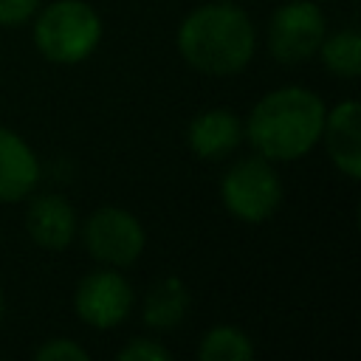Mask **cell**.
<instances>
[{"label":"cell","mask_w":361,"mask_h":361,"mask_svg":"<svg viewBox=\"0 0 361 361\" xmlns=\"http://www.w3.org/2000/svg\"><path fill=\"white\" fill-rule=\"evenodd\" d=\"M324 113V102L313 90L285 85L254 104L243 135H248L254 152L268 161H296L322 138Z\"/></svg>","instance_id":"obj_1"},{"label":"cell","mask_w":361,"mask_h":361,"mask_svg":"<svg viewBox=\"0 0 361 361\" xmlns=\"http://www.w3.org/2000/svg\"><path fill=\"white\" fill-rule=\"evenodd\" d=\"M257 48L251 17L231 3H206L189 11L178 28L180 56L206 76L240 73Z\"/></svg>","instance_id":"obj_2"},{"label":"cell","mask_w":361,"mask_h":361,"mask_svg":"<svg viewBox=\"0 0 361 361\" xmlns=\"http://www.w3.org/2000/svg\"><path fill=\"white\" fill-rule=\"evenodd\" d=\"M102 39V20L85 0H54L34 20L37 51L59 65L87 59Z\"/></svg>","instance_id":"obj_3"},{"label":"cell","mask_w":361,"mask_h":361,"mask_svg":"<svg viewBox=\"0 0 361 361\" xmlns=\"http://www.w3.org/2000/svg\"><path fill=\"white\" fill-rule=\"evenodd\" d=\"M223 206L245 223L268 220L282 203V180L274 161L262 155H248L234 161L220 180Z\"/></svg>","instance_id":"obj_4"},{"label":"cell","mask_w":361,"mask_h":361,"mask_svg":"<svg viewBox=\"0 0 361 361\" xmlns=\"http://www.w3.org/2000/svg\"><path fill=\"white\" fill-rule=\"evenodd\" d=\"M82 240L93 259L110 268H127L141 257L147 234L133 212L102 206L82 223Z\"/></svg>","instance_id":"obj_5"},{"label":"cell","mask_w":361,"mask_h":361,"mask_svg":"<svg viewBox=\"0 0 361 361\" xmlns=\"http://www.w3.org/2000/svg\"><path fill=\"white\" fill-rule=\"evenodd\" d=\"M327 34L324 11L313 0H290L279 6L268 23V51L282 65L310 59Z\"/></svg>","instance_id":"obj_6"},{"label":"cell","mask_w":361,"mask_h":361,"mask_svg":"<svg viewBox=\"0 0 361 361\" xmlns=\"http://www.w3.org/2000/svg\"><path fill=\"white\" fill-rule=\"evenodd\" d=\"M73 305L85 324L110 330V327H118L130 316L133 288L118 271L99 268V271H90L87 276H82V282L76 285Z\"/></svg>","instance_id":"obj_7"},{"label":"cell","mask_w":361,"mask_h":361,"mask_svg":"<svg viewBox=\"0 0 361 361\" xmlns=\"http://www.w3.org/2000/svg\"><path fill=\"white\" fill-rule=\"evenodd\" d=\"M322 138L330 161L355 180L361 175V107L355 99H347L324 113Z\"/></svg>","instance_id":"obj_8"},{"label":"cell","mask_w":361,"mask_h":361,"mask_svg":"<svg viewBox=\"0 0 361 361\" xmlns=\"http://www.w3.org/2000/svg\"><path fill=\"white\" fill-rule=\"evenodd\" d=\"M25 228L31 234V240L45 248V251H62L71 245V240L76 237V212L73 206L54 192H45L39 197L31 200L28 212H25Z\"/></svg>","instance_id":"obj_9"},{"label":"cell","mask_w":361,"mask_h":361,"mask_svg":"<svg viewBox=\"0 0 361 361\" xmlns=\"http://www.w3.org/2000/svg\"><path fill=\"white\" fill-rule=\"evenodd\" d=\"M39 161L34 149L8 127H0V203H17L34 192Z\"/></svg>","instance_id":"obj_10"},{"label":"cell","mask_w":361,"mask_h":361,"mask_svg":"<svg viewBox=\"0 0 361 361\" xmlns=\"http://www.w3.org/2000/svg\"><path fill=\"white\" fill-rule=\"evenodd\" d=\"M186 141H189V149L197 158L220 161L228 152H234L237 144L243 141V121L228 107L203 110V113H197L192 118L189 133H186Z\"/></svg>","instance_id":"obj_11"},{"label":"cell","mask_w":361,"mask_h":361,"mask_svg":"<svg viewBox=\"0 0 361 361\" xmlns=\"http://www.w3.org/2000/svg\"><path fill=\"white\" fill-rule=\"evenodd\" d=\"M189 310V288L178 276L158 279L144 299V322L155 330H169L183 322Z\"/></svg>","instance_id":"obj_12"},{"label":"cell","mask_w":361,"mask_h":361,"mask_svg":"<svg viewBox=\"0 0 361 361\" xmlns=\"http://www.w3.org/2000/svg\"><path fill=\"white\" fill-rule=\"evenodd\" d=\"M324 68L338 79H355L361 73V37L353 28H341L336 34H324L319 45Z\"/></svg>","instance_id":"obj_13"},{"label":"cell","mask_w":361,"mask_h":361,"mask_svg":"<svg viewBox=\"0 0 361 361\" xmlns=\"http://www.w3.org/2000/svg\"><path fill=\"white\" fill-rule=\"evenodd\" d=\"M197 358L200 361H248L254 358V344L248 333H243L240 327L217 324L203 336L197 347Z\"/></svg>","instance_id":"obj_14"},{"label":"cell","mask_w":361,"mask_h":361,"mask_svg":"<svg viewBox=\"0 0 361 361\" xmlns=\"http://www.w3.org/2000/svg\"><path fill=\"white\" fill-rule=\"evenodd\" d=\"M34 358L37 361H87V350L71 338H51L34 353Z\"/></svg>","instance_id":"obj_15"},{"label":"cell","mask_w":361,"mask_h":361,"mask_svg":"<svg viewBox=\"0 0 361 361\" xmlns=\"http://www.w3.org/2000/svg\"><path fill=\"white\" fill-rule=\"evenodd\" d=\"M169 358L172 353L155 338H133L127 347L118 350V361H169Z\"/></svg>","instance_id":"obj_16"},{"label":"cell","mask_w":361,"mask_h":361,"mask_svg":"<svg viewBox=\"0 0 361 361\" xmlns=\"http://www.w3.org/2000/svg\"><path fill=\"white\" fill-rule=\"evenodd\" d=\"M39 8V0H0V25L11 28L31 20Z\"/></svg>","instance_id":"obj_17"},{"label":"cell","mask_w":361,"mask_h":361,"mask_svg":"<svg viewBox=\"0 0 361 361\" xmlns=\"http://www.w3.org/2000/svg\"><path fill=\"white\" fill-rule=\"evenodd\" d=\"M0 322H3V290H0Z\"/></svg>","instance_id":"obj_18"}]
</instances>
